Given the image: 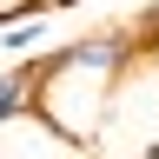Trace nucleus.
<instances>
[{
	"label": "nucleus",
	"instance_id": "nucleus-1",
	"mask_svg": "<svg viewBox=\"0 0 159 159\" xmlns=\"http://www.w3.org/2000/svg\"><path fill=\"white\" fill-rule=\"evenodd\" d=\"M133 60H139L133 20H113V27H99V33H80V40H66V47H53L47 53V73H40L33 119H47L60 139H73V146L93 152V139H99V126H106L113 93H119V80H126Z\"/></svg>",
	"mask_w": 159,
	"mask_h": 159
},
{
	"label": "nucleus",
	"instance_id": "nucleus-2",
	"mask_svg": "<svg viewBox=\"0 0 159 159\" xmlns=\"http://www.w3.org/2000/svg\"><path fill=\"white\" fill-rule=\"evenodd\" d=\"M53 13H60V7H20V13H7V20H0V53H7V60L40 53V47H47Z\"/></svg>",
	"mask_w": 159,
	"mask_h": 159
},
{
	"label": "nucleus",
	"instance_id": "nucleus-3",
	"mask_svg": "<svg viewBox=\"0 0 159 159\" xmlns=\"http://www.w3.org/2000/svg\"><path fill=\"white\" fill-rule=\"evenodd\" d=\"M66 7H80V0H66Z\"/></svg>",
	"mask_w": 159,
	"mask_h": 159
}]
</instances>
